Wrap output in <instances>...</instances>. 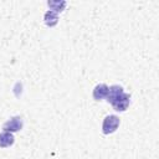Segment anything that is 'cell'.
<instances>
[{
  "label": "cell",
  "mask_w": 159,
  "mask_h": 159,
  "mask_svg": "<svg viewBox=\"0 0 159 159\" xmlns=\"http://www.w3.org/2000/svg\"><path fill=\"white\" fill-rule=\"evenodd\" d=\"M15 142V138H14V134L10 133V132H2L0 133V148H7V147H11Z\"/></svg>",
  "instance_id": "obj_6"
},
{
  "label": "cell",
  "mask_w": 159,
  "mask_h": 159,
  "mask_svg": "<svg viewBox=\"0 0 159 159\" xmlns=\"http://www.w3.org/2000/svg\"><path fill=\"white\" fill-rule=\"evenodd\" d=\"M124 93V91H123V87L122 86H119V84H113V86H111L109 88H108V94H107V101L111 103V104H113L122 94Z\"/></svg>",
  "instance_id": "obj_3"
},
{
  "label": "cell",
  "mask_w": 159,
  "mask_h": 159,
  "mask_svg": "<svg viewBox=\"0 0 159 159\" xmlns=\"http://www.w3.org/2000/svg\"><path fill=\"white\" fill-rule=\"evenodd\" d=\"M129 102H130V96H129L128 93H123L112 106H113V108H114L116 111H118V112H124V111L128 108Z\"/></svg>",
  "instance_id": "obj_4"
},
{
  "label": "cell",
  "mask_w": 159,
  "mask_h": 159,
  "mask_svg": "<svg viewBox=\"0 0 159 159\" xmlns=\"http://www.w3.org/2000/svg\"><path fill=\"white\" fill-rule=\"evenodd\" d=\"M118 127H119V118L117 116L111 114L103 119L102 132H103V134H111V133H114Z\"/></svg>",
  "instance_id": "obj_1"
},
{
  "label": "cell",
  "mask_w": 159,
  "mask_h": 159,
  "mask_svg": "<svg viewBox=\"0 0 159 159\" xmlns=\"http://www.w3.org/2000/svg\"><path fill=\"white\" fill-rule=\"evenodd\" d=\"M47 5L48 7L51 9V11H55V12H61L65 10L66 7V1L65 0H48L47 1Z\"/></svg>",
  "instance_id": "obj_8"
},
{
  "label": "cell",
  "mask_w": 159,
  "mask_h": 159,
  "mask_svg": "<svg viewBox=\"0 0 159 159\" xmlns=\"http://www.w3.org/2000/svg\"><path fill=\"white\" fill-rule=\"evenodd\" d=\"M108 88H109V87H108L107 84H104V83L97 84V86L93 88V92H92L93 98H94L96 101H101V99L106 98L107 94H108Z\"/></svg>",
  "instance_id": "obj_5"
},
{
  "label": "cell",
  "mask_w": 159,
  "mask_h": 159,
  "mask_svg": "<svg viewBox=\"0 0 159 159\" xmlns=\"http://www.w3.org/2000/svg\"><path fill=\"white\" fill-rule=\"evenodd\" d=\"M43 20H45V24H46L47 26L52 27V26L57 25V22H58V14H57V12H55V11L48 10V11H46V12H45Z\"/></svg>",
  "instance_id": "obj_7"
},
{
  "label": "cell",
  "mask_w": 159,
  "mask_h": 159,
  "mask_svg": "<svg viewBox=\"0 0 159 159\" xmlns=\"http://www.w3.org/2000/svg\"><path fill=\"white\" fill-rule=\"evenodd\" d=\"M22 118L16 116V117H12L11 119H9L7 122L4 123L2 125V129L5 132H10V133H14V132H19L21 128H22Z\"/></svg>",
  "instance_id": "obj_2"
}]
</instances>
